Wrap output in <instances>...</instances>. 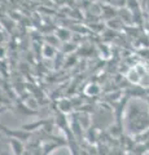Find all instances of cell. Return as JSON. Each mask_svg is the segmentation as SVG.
Listing matches in <instances>:
<instances>
[{
    "label": "cell",
    "mask_w": 149,
    "mask_h": 155,
    "mask_svg": "<svg viewBox=\"0 0 149 155\" xmlns=\"http://www.w3.org/2000/svg\"><path fill=\"white\" fill-rule=\"evenodd\" d=\"M11 147L13 150V154L14 155H22L23 154V146L20 140H14L12 138L11 140Z\"/></svg>",
    "instance_id": "cell-1"
}]
</instances>
